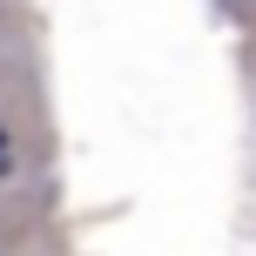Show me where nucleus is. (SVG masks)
<instances>
[{
    "instance_id": "1",
    "label": "nucleus",
    "mask_w": 256,
    "mask_h": 256,
    "mask_svg": "<svg viewBox=\"0 0 256 256\" xmlns=\"http://www.w3.org/2000/svg\"><path fill=\"white\" fill-rule=\"evenodd\" d=\"M7 168H14V135L0 128V176H7Z\"/></svg>"
}]
</instances>
